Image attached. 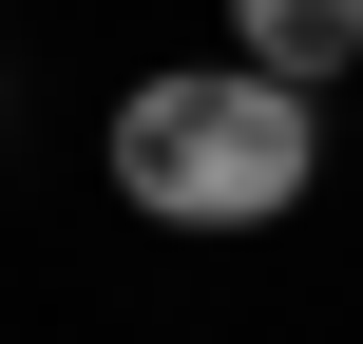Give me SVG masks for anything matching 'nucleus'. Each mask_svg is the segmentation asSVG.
Masks as SVG:
<instances>
[{
    "mask_svg": "<svg viewBox=\"0 0 363 344\" xmlns=\"http://www.w3.org/2000/svg\"><path fill=\"white\" fill-rule=\"evenodd\" d=\"M230 57H268V77L325 96V77L363 57V0H230Z\"/></svg>",
    "mask_w": 363,
    "mask_h": 344,
    "instance_id": "nucleus-2",
    "label": "nucleus"
},
{
    "mask_svg": "<svg viewBox=\"0 0 363 344\" xmlns=\"http://www.w3.org/2000/svg\"><path fill=\"white\" fill-rule=\"evenodd\" d=\"M306 172H325V134H306V77H268V57L115 96V192L153 230H268V211H306Z\"/></svg>",
    "mask_w": 363,
    "mask_h": 344,
    "instance_id": "nucleus-1",
    "label": "nucleus"
}]
</instances>
